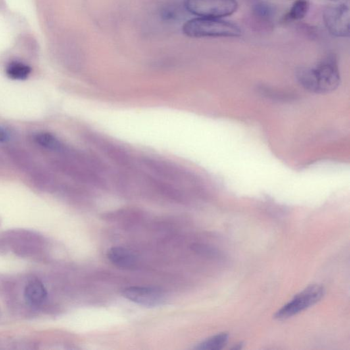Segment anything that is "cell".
I'll use <instances>...</instances> for the list:
<instances>
[{"instance_id":"6da1fadb","label":"cell","mask_w":350,"mask_h":350,"mask_svg":"<svg viewBox=\"0 0 350 350\" xmlns=\"http://www.w3.org/2000/svg\"><path fill=\"white\" fill-rule=\"evenodd\" d=\"M300 84L317 94L331 93L340 84V74L336 57L329 55L314 68L301 67L296 72Z\"/></svg>"},{"instance_id":"7a4b0ae2","label":"cell","mask_w":350,"mask_h":350,"mask_svg":"<svg viewBox=\"0 0 350 350\" xmlns=\"http://www.w3.org/2000/svg\"><path fill=\"white\" fill-rule=\"evenodd\" d=\"M183 32L191 38L229 37L236 38L242 31L236 24L222 19L197 18L187 21L183 26Z\"/></svg>"},{"instance_id":"3957f363","label":"cell","mask_w":350,"mask_h":350,"mask_svg":"<svg viewBox=\"0 0 350 350\" xmlns=\"http://www.w3.org/2000/svg\"><path fill=\"white\" fill-rule=\"evenodd\" d=\"M84 139L98 153L125 171H131L137 167V160H135L131 153L124 147L103 135L87 131L84 133Z\"/></svg>"},{"instance_id":"277c9868","label":"cell","mask_w":350,"mask_h":350,"mask_svg":"<svg viewBox=\"0 0 350 350\" xmlns=\"http://www.w3.org/2000/svg\"><path fill=\"white\" fill-rule=\"evenodd\" d=\"M187 11L198 18L222 19L238 9L237 0H185Z\"/></svg>"},{"instance_id":"5b68a950","label":"cell","mask_w":350,"mask_h":350,"mask_svg":"<svg viewBox=\"0 0 350 350\" xmlns=\"http://www.w3.org/2000/svg\"><path fill=\"white\" fill-rule=\"evenodd\" d=\"M324 294L325 289L321 285H310L278 310L274 318L283 320L291 318L316 305L322 299Z\"/></svg>"},{"instance_id":"8992f818","label":"cell","mask_w":350,"mask_h":350,"mask_svg":"<svg viewBox=\"0 0 350 350\" xmlns=\"http://www.w3.org/2000/svg\"><path fill=\"white\" fill-rule=\"evenodd\" d=\"M349 6L345 4L328 6L323 12V20L327 30L336 37H349Z\"/></svg>"},{"instance_id":"52a82bcc","label":"cell","mask_w":350,"mask_h":350,"mask_svg":"<svg viewBox=\"0 0 350 350\" xmlns=\"http://www.w3.org/2000/svg\"><path fill=\"white\" fill-rule=\"evenodd\" d=\"M122 296L137 305L147 307L161 306L166 301L163 291L153 287H128L122 291Z\"/></svg>"},{"instance_id":"ba28073f","label":"cell","mask_w":350,"mask_h":350,"mask_svg":"<svg viewBox=\"0 0 350 350\" xmlns=\"http://www.w3.org/2000/svg\"><path fill=\"white\" fill-rule=\"evenodd\" d=\"M108 257L112 264L120 268H132L137 264L136 256L126 248H112L108 251Z\"/></svg>"},{"instance_id":"9c48e42d","label":"cell","mask_w":350,"mask_h":350,"mask_svg":"<svg viewBox=\"0 0 350 350\" xmlns=\"http://www.w3.org/2000/svg\"><path fill=\"white\" fill-rule=\"evenodd\" d=\"M47 296V289L40 281H31L25 288V299L31 306H41L45 301Z\"/></svg>"},{"instance_id":"30bf717a","label":"cell","mask_w":350,"mask_h":350,"mask_svg":"<svg viewBox=\"0 0 350 350\" xmlns=\"http://www.w3.org/2000/svg\"><path fill=\"white\" fill-rule=\"evenodd\" d=\"M275 12L274 6L266 2H257L252 7V16L255 22L267 26H272L271 21L274 18Z\"/></svg>"},{"instance_id":"8fae6325","label":"cell","mask_w":350,"mask_h":350,"mask_svg":"<svg viewBox=\"0 0 350 350\" xmlns=\"http://www.w3.org/2000/svg\"><path fill=\"white\" fill-rule=\"evenodd\" d=\"M35 141L43 149L58 153H62L66 147L57 137L49 133H38L35 136Z\"/></svg>"},{"instance_id":"7c38bea8","label":"cell","mask_w":350,"mask_h":350,"mask_svg":"<svg viewBox=\"0 0 350 350\" xmlns=\"http://www.w3.org/2000/svg\"><path fill=\"white\" fill-rule=\"evenodd\" d=\"M310 8L308 0H295L290 10L283 16V22H290L300 21L305 18Z\"/></svg>"},{"instance_id":"4fadbf2b","label":"cell","mask_w":350,"mask_h":350,"mask_svg":"<svg viewBox=\"0 0 350 350\" xmlns=\"http://www.w3.org/2000/svg\"><path fill=\"white\" fill-rule=\"evenodd\" d=\"M30 66L22 62H11L6 68V74L10 79L14 80H26L30 76Z\"/></svg>"},{"instance_id":"5bb4252c","label":"cell","mask_w":350,"mask_h":350,"mask_svg":"<svg viewBox=\"0 0 350 350\" xmlns=\"http://www.w3.org/2000/svg\"><path fill=\"white\" fill-rule=\"evenodd\" d=\"M229 340L227 333H220L215 336L206 339L198 345L195 349L200 350H220L226 345Z\"/></svg>"},{"instance_id":"9a60e30c","label":"cell","mask_w":350,"mask_h":350,"mask_svg":"<svg viewBox=\"0 0 350 350\" xmlns=\"http://www.w3.org/2000/svg\"><path fill=\"white\" fill-rule=\"evenodd\" d=\"M10 138V133L5 128L0 126V143H6Z\"/></svg>"}]
</instances>
